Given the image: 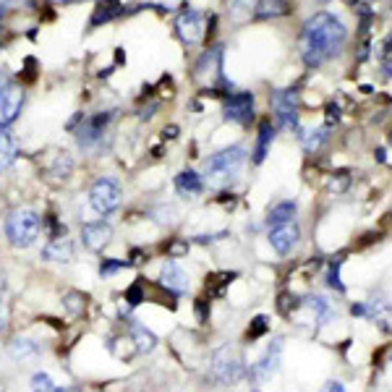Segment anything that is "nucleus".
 Returning <instances> with one entry per match:
<instances>
[{"mask_svg": "<svg viewBox=\"0 0 392 392\" xmlns=\"http://www.w3.org/2000/svg\"><path fill=\"white\" fill-rule=\"evenodd\" d=\"M222 116L225 120H233L238 126H246L254 120V94L251 91H235L228 94L222 102Z\"/></svg>", "mask_w": 392, "mask_h": 392, "instance_id": "9", "label": "nucleus"}, {"mask_svg": "<svg viewBox=\"0 0 392 392\" xmlns=\"http://www.w3.org/2000/svg\"><path fill=\"white\" fill-rule=\"evenodd\" d=\"M110 120H113V113H107V110L84 118L81 126L76 129L78 146H81V149H94V146L105 139V133L110 129Z\"/></svg>", "mask_w": 392, "mask_h": 392, "instance_id": "7", "label": "nucleus"}, {"mask_svg": "<svg viewBox=\"0 0 392 392\" xmlns=\"http://www.w3.org/2000/svg\"><path fill=\"white\" fill-rule=\"evenodd\" d=\"M246 165V149L243 146H228L220 149L204 162V175L212 183H230Z\"/></svg>", "mask_w": 392, "mask_h": 392, "instance_id": "3", "label": "nucleus"}, {"mask_svg": "<svg viewBox=\"0 0 392 392\" xmlns=\"http://www.w3.org/2000/svg\"><path fill=\"white\" fill-rule=\"evenodd\" d=\"M160 283L168 287V290H173V293H186L188 285H191L186 270H183L175 259H168L162 264V270H160Z\"/></svg>", "mask_w": 392, "mask_h": 392, "instance_id": "15", "label": "nucleus"}, {"mask_svg": "<svg viewBox=\"0 0 392 392\" xmlns=\"http://www.w3.org/2000/svg\"><path fill=\"white\" fill-rule=\"evenodd\" d=\"M55 392H71V390H61V387H58V390H55Z\"/></svg>", "mask_w": 392, "mask_h": 392, "instance_id": "42", "label": "nucleus"}, {"mask_svg": "<svg viewBox=\"0 0 392 392\" xmlns=\"http://www.w3.org/2000/svg\"><path fill=\"white\" fill-rule=\"evenodd\" d=\"M196 314H199V319H202V322H207V306H204V298L196 301Z\"/></svg>", "mask_w": 392, "mask_h": 392, "instance_id": "37", "label": "nucleus"}, {"mask_svg": "<svg viewBox=\"0 0 392 392\" xmlns=\"http://www.w3.org/2000/svg\"><path fill=\"white\" fill-rule=\"evenodd\" d=\"M267 238H270V246H272L280 257H287L301 238L298 222L290 220V222H283V225H274V228H270V235H267Z\"/></svg>", "mask_w": 392, "mask_h": 392, "instance_id": "13", "label": "nucleus"}, {"mask_svg": "<svg viewBox=\"0 0 392 392\" xmlns=\"http://www.w3.org/2000/svg\"><path fill=\"white\" fill-rule=\"evenodd\" d=\"M382 65H384V74L392 78V50H387L382 55Z\"/></svg>", "mask_w": 392, "mask_h": 392, "instance_id": "36", "label": "nucleus"}, {"mask_svg": "<svg viewBox=\"0 0 392 392\" xmlns=\"http://www.w3.org/2000/svg\"><path fill=\"white\" fill-rule=\"evenodd\" d=\"M246 374V366H243V358L238 356V353L230 348V345H225L220 351H215L212 356V364H209V377L215 379L217 384H235V382H241Z\"/></svg>", "mask_w": 392, "mask_h": 392, "instance_id": "4", "label": "nucleus"}, {"mask_svg": "<svg viewBox=\"0 0 392 392\" xmlns=\"http://www.w3.org/2000/svg\"><path fill=\"white\" fill-rule=\"evenodd\" d=\"M351 314L374 322L384 332H392V303L384 296H374V298L364 301V303H353Z\"/></svg>", "mask_w": 392, "mask_h": 392, "instance_id": "8", "label": "nucleus"}, {"mask_svg": "<svg viewBox=\"0 0 392 392\" xmlns=\"http://www.w3.org/2000/svg\"><path fill=\"white\" fill-rule=\"evenodd\" d=\"M272 110L277 126L285 131H296L298 133V91L296 89H277L272 94Z\"/></svg>", "mask_w": 392, "mask_h": 392, "instance_id": "6", "label": "nucleus"}, {"mask_svg": "<svg viewBox=\"0 0 392 392\" xmlns=\"http://www.w3.org/2000/svg\"><path fill=\"white\" fill-rule=\"evenodd\" d=\"M345 3H348V6H356V3H358V0H345Z\"/></svg>", "mask_w": 392, "mask_h": 392, "instance_id": "41", "label": "nucleus"}, {"mask_svg": "<svg viewBox=\"0 0 392 392\" xmlns=\"http://www.w3.org/2000/svg\"><path fill=\"white\" fill-rule=\"evenodd\" d=\"M39 353V348L32 342V340H26V338H19V340H13V345H11V356L13 358H34Z\"/></svg>", "mask_w": 392, "mask_h": 392, "instance_id": "25", "label": "nucleus"}, {"mask_svg": "<svg viewBox=\"0 0 392 392\" xmlns=\"http://www.w3.org/2000/svg\"><path fill=\"white\" fill-rule=\"evenodd\" d=\"M175 191L183 196V199H194L204 191V181H202V175L194 173V170H181L178 175H175Z\"/></svg>", "mask_w": 392, "mask_h": 392, "instance_id": "16", "label": "nucleus"}, {"mask_svg": "<svg viewBox=\"0 0 392 392\" xmlns=\"http://www.w3.org/2000/svg\"><path fill=\"white\" fill-rule=\"evenodd\" d=\"M21 107H24V89L16 81H11L8 87L0 89V129H8L19 118Z\"/></svg>", "mask_w": 392, "mask_h": 392, "instance_id": "11", "label": "nucleus"}, {"mask_svg": "<svg viewBox=\"0 0 392 392\" xmlns=\"http://www.w3.org/2000/svg\"><path fill=\"white\" fill-rule=\"evenodd\" d=\"M175 136H178V129H175V126L165 129V139H175Z\"/></svg>", "mask_w": 392, "mask_h": 392, "instance_id": "40", "label": "nucleus"}, {"mask_svg": "<svg viewBox=\"0 0 392 392\" xmlns=\"http://www.w3.org/2000/svg\"><path fill=\"white\" fill-rule=\"evenodd\" d=\"M390 144H392V131H390Z\"/></svg>", "mask_w": 392, "mask_h": 392, "instance_id": "44", "label": "nucleus"}, {"mask_svg": "<svg viewBox=\"0 0 392 392\" xmlns=\"http://www.w3.org/2000/svg\"><path fill=\"white\" fill-rule=\"evenodd\" d=\"M63 306H65V312L68 314L78 316V314H84V309H87V296H84V293H78V290H71V293H65Z\"/></svg>", "mask_w": 392, "mask_h": 392, "instance_id": "26", "label": "nucleus"}, {"mask_svg": "<svg viewBox=\"0 0 392 392\" xmlns=\"http://www.w3.org/2000/svg\"><path fill=\"white\" fill-rule=\"evenodd\" d=\"M348 42V29L335 13L319 11L303 21L298 37V55L306 68H319L342 52Z\"/></svg>", "mask_w": 392, "mask_h": 392, "instance_id": "1", "label": "nucleus"}, {"mask_svg": "<svg viewBox=\"0 0 392 392\" xmlns=\"http://www.w3.org/2000/svg\"><path fill=\"white\" fill-rule=\"evenodd\" d=\"M6 329V312H3V296H0V335Z\"/></svg>", "mask_w": 392, "mask_h": 392, "instance_id": "38", "label": "nucleus"}, {"mask_svg": "<svg viewBox=\"0 0 392 392\" xmlns=\"http://www.w3.org/2000/svg\"><path fill=\"white\" fill-rule=\"evenodd\" d=\"M274 142V126L270 120L259 123V136H257V146H254V165H261L267 160V152Z\"/></svg>", "mask_w": 392, "mask_h": 392, "instance_id": "19", "label": "nucleus"}, {"mask_svg": "<svg viewBox=\"0 0 392 392\" xmlns=\"http://www.w3.org/2000/svg\"><path fill=\"white\" fill-rule=\"evenodd\" d=\"M113 238V228L105 220L100 222H84L81 228V243L89 248V251H102Z\"/></svg>", "mask_w": 392, "mask_h": 392, "instance_id": "14", "label": "nucleus"}, {"mask_svg": "<svg viewBox=\"0 0 392 392\" xmlns=\"http://www.w3.org/2000/svg\"><path fill=\"white\" fill-rule=\"evenodd\" d=\"M287 11H290L287 0H259L254 19H277V16H285Z\"/></svg>", "mask_w": 392, "mask_h": 392, "instance_id": "22", "label": "nucleus"}, {"mask_svg": "<svg viewBox=\"0 0 392 392\" xmlns=\"http://www.w3.org/2000/svg\"><path fill=\"white\" fill-rule=\"evenodd\" d=\"M280 358H283V338H274L272 342L267 345V351L259 356V361H257V364H251L248 377L254 379V382L272 379L274 374H277V369H280Z\"/></svg>", "mask_w": 392, "mask_h": 392, "instance_id": "10", "label": "nucleus"}, {"mask_svg": "<svg viewBox=\"0 0 392 392\" xmlns=\"http://www.w3.org/2000/svg\"><path fill=\"white\" fill-rule=\"evenodd\" d=\"M332 120H340V107H338V105H327V126H329Z\"/></svg>", "mask_w": 392, "mask_h": 392, "instance_id": "35", "label": "nucleus"}, {"mask_svg": "<svg viewBox=\"0 0 392 392\" xmlns=\"http://www.w3.org/2000/svg\"><path fill=\"white\" fill-rule=\"evenodd\" d=\"M298 139L303 144V149L309 152V155H316L325 142L329 139V126H322V129H312V131H298Z\"/></svg>", "mask_w": 392, "mask_h": 392, "instance_id": "20", "label": "nucleus"}, {"mask_svg": "<svg viewBox=\"0 0 392 392\" xmlns=\"http://www.w3.org/2000/svg\"><path fill=\"white\" fill-rule=\"evenodd\" d=\"M123 202V188L116 178H97L94 186L89 188V207L97 212V215H113Z\"/></svg>", "mask_w": 392, "mask_h": 392, "instance_id": "5", "label": "nucleus"}, {"mask_svg": "<svg viewBox=\"0 0 392 392\" xmlns=\"http://www.w3.org/2000/svg\"><path fill=\"white\" fill-rule=\"evenodd\" d=\"M21 0H0V8H13V6H19Z\"/></svg>", "mask_w": 392, "mask_h": 392, "instance_id": "39", "label": "nucleus"}, {"mask_svg": "<svg viewBox=\"0 0 392 392\" xmlns=\"http://www.w3.org/2000/svg\"><path fill=\"white\" fill-rule=\"evenodd\" d=\"M42 259L68 264L74 259V243L68 238H50V243L42 248Z\"/></svg>", "mask_w": 392, "mask_h": 392, "instance_id": "17", "label": "nucleus"}, {"mask_svg": "<svg viewBox=\"0 0 392 392\" xmlns=\"http://www.w3.org/2000/svg\"><path fill=\"white\" fill-rule=\"evenodd\" d=\"M129 332H131V340L136 342V351L139 353H152L157 348V335L152 329H146L142 322L129 319Z\"/></svg>", "mask_w": 392, "mask_h": 392, "instance_id": "18", "label": "nucleus"}, {"mask_svg": "<svg viewBox=\"0 0 392 392\" xmlns=\"http://www.w3.org/2000/svg\"><path fill=\"white\" fill-rule=\"evenodd\" d=\"M116 16H120V3L118 0H100L97 8H94V16H91V26L107 24Z\"/></svg>", "mask_w": 392, "mask_h": 392, "instance_id": "23", "label": "nucleus"}, {"mask_svg": "<svg viewBox=\"0 0 392 392\" xmlns=\"http://www.w3.org/2000/svg\"><path fill=\"white\" fill-rule=\"evenodd\" d=\"M144 293H142V283H133V285L126 290V301H129V306H136V303H142Z\"/></svg>", "mask_w": 392, "mask_h": 392, "instance_id": "32", "label": "nucleus"}, {"mask_svg": "<svg viewBox=\"0 0 392 392\" xmlns=\"http://www.w3.org/2000/svg\"><path fill=\"white\" fill-rule=\"evenodd\" d=\"M267 327H270V319H267V316H257V319L251 322V327H248V340L261 338V335L267 332Z\"/></svg>", "mask_w": 392, "mask_h": 392, "instance_id": "30", "label": "nucleus"}, {"mask_svg": "<svg viewBox=\"0 0 392 392\" xmlns=\"http://www.w3.org/2000/svg\"><path fill=\"white\" fill-rule=\"evenodd\" d=\"M316 3H329V0H316Z\"/></svg>", "mask_w": 392, "mask_h": 392, "instance_id": "43", "label": "nucleus"}, {"mask_svg": "<svg viewBox=\"0 0 392 392\" xmlns=\"http://www.w3.org/2000/svg\"><path fill=\"white\" fill-rule=\"evenodd\" d=\"M319 392H345V387H342V382H335V379H329V382H325V387Z\"/></svg>", "mask_w": 392, "mask_h": 392, "instance_id": "34", "label": "nucleus"}, {"mask_svg": "<svg viewBox=\"0 0 392 392\" xmlns=\"http://www.w3.org/2000/svg\"><path fill=\"white\" fill-rule=\"evenodd\" d=\"M42 230V217L32 209H13L6 220V235L16 248H29L37 243Z\"/></svg>", "mask_w": 392, "mask_h": 392, "instance_id": "2", "label": "nucleus"}, {"mask_svg": "<svg viewBox=\"0 0 392 392\" xmlns=\"http://www.w3.org/2000/svg\"><path fill=\"white\" fill-rule=\"evenodd\" d=\"M340 264H342V257H338V259L329 264V272H327V285L335 287L338 293H342V290H345V285L340 283Z\"/></svg>", "mask_w": 392, "mask_h": 392, "instance_id": "28", "label": "nucleus"}, {"mask_svg": "<svg viewBox=\"0 0 392 392\" xmlns=\"http://www.w3.org/2000/svg\"><path fill=\"white\" fill-rule=\"evenodd\" d=\"M16 152H19V149H16L13 133L8 129H0V173L16 160Z\"/></svg>", "mask_w": 392, "mask_h": 392, "instance_id": "24", "label": "nucleus"}, {"mask_svg": "<svg viewBox=\"0 0 392 392\" xmlns=\"http://www.w3.org/2000/svg\"><path fill=\"white\" fill-rule=\"evenodd\" d=\"M335 178H329V191L335 194H342L348 188V173H332Z\"/></svg>", "mask_w": 392, "mask_h": 392, "instance_id": "31", "label": "nucleus"}, {"mask_svg": "<svg viewBox=\"0 0 392 392\" xmlns=\"http://www.w3.org/2000/svg\"><path fill=\"white\" fill-rule=\"evenodd\" d=\"M175 29H178V37L186 45H196L199 39L204 37V13H199L196 8H186V11L178 13Z\"/></svg>", "mask_w": 392, "mask_h": 392, "instance_id": "12", "label": "nucleus"}, {"mask_svg": "<svg viewBox=\"0 0 392 392\" xmlns=\"http://www.w3.org/2000/svg\"><path fill=\"white\" fill-rule=\"evenodd\" d=\"M188 251V243H181V241H175L173 246H168V257L170 259H175V257H183Z\"/></svg>", "mask_w": 392, "mask_h": 392, "instance_id": "33", "label": "nucleus"}, {"mask_svg": "<svg viewBox=\"0 0 392 392\" xmlns=\"http://www.w3.org/2000/svg\"><path fill=\"white\" fill-rule=\"evenodd\" d=\"M296 212H298V204H296V202H280V204H274V207L270 209V215H267V225L274 228V225H283V222L296 220Z\"/></svg>", "mask_w": 392, "mask_h": 392, "instance_id": "21", "label": "nucleus"}, {"mask_svg": "<svg viewBox=\"0 0 392 392\" xmlns=\"http://www.w3.org/2000/svg\"><path fill=\"white\" fill-rule=\"evenodd\" d=\"M129 267V261L126 259H102V264H100V274L102 277H110V274L120 272V270H126Z\"/></svg>", "mask_w": 392, "mask_h": 392, "instance_id": "29", "label": "nucleus"}, {"mask_svg": "<svg viewBox=\"0 0 392 392\" xmlns=\"http://www.w3.org/2000/svg\"><path fill=\"white\" fill-rule=\"evenodd\" d=\"M55 390H58V384L52 382V377L47 371H37L32 377V392H55Z\"/></svg>", "mask_w": 392, "mask_h": 392, "instance_id": "27", "label": "nucleus"}, {"mask_svg": "<svg viewBox=\"0 0 392 392\" xmlns=\"http://www.w3.org/2000/svg\"><path fill=\"white\" fill-rule=\"evenodd\" d=\"M254 392H261V390H254Z\"/></svg>", "mask_w": 392, "mask_h": 392, "instance_id": "45", "label": "nucleus"}]
</instances>
